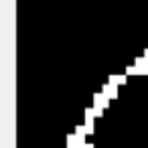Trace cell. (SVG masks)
Returning <instances> with one entry per match:
<instances>
[{"instance_id": "cell-5", "label": "cell", "mask_w": 148, "mask_h": 148, "mask_svg": "<svg viewBox=\"0 0 148 148\" xmlns=\"http://www.w3.org/2000/svg\"><path fill=\"white\" fill-rule=\"evenodd\" d=\"M126 73H128V75H140V71H138L136 65H134V67H126Z\"/></svg>"}, {"instance_id": "cell-2", "label": "cell", "mask_w": 148, "mask_h": 148, "mask_svg": "<svg viewBox=\"0 0 148 148\" xmlns=\"http://www.w3.org/2000/svg\"><path fill=\"white\" fill-rule=\"evenodd\" d=\"M93 101H95V108H108V95L106 93H95L93 95Z\"/></svg>"}, {"instance_id": "cell-1", "label": "cell", "mask_w": 148, "mask_h": 148, "mask_svg": "<svg viewBox=\"0 0 148 148\" xmlns=\"http://www.w3.org/2000/svg\"><path fill=\"white\" fill-rule=\"evenodd\" d=\"M136 67H138L140 75H148V59L138 57V59H136Z\"/></svg>"}, {"instance_id": "cell-3", "label": "cell", "mask_w": 148, "mask_h": 148, "mask_svg": "<svg viewBox=\"0 0 148 148\" xmlns=\"http://www.w3.org/2000/svg\"><path fill=\"white\" fill-rule=\"evenodd\" d=\"M103 93H106L108 97H116V95H118V89H116V85L108 83V85H103Z\"/></svg>"}, {"instance_id": "cell-4", "label": "cell", "mask_w": 148, "mask_h": 148, "mask_svg": "<svg viewBox=\"0 0 148 148\" xmlns=\"http://www.w3.org/2000/svg\"><path fill=\"white\" fill-rule=\"evenodd\" d=\"M124 81H126L124 75H110V83L112 85H118V83H124Z\"/></svg>"}]
</instances>
